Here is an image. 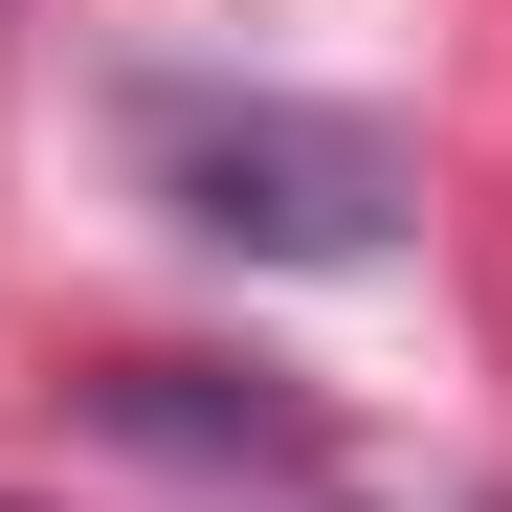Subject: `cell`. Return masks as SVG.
<instances>
[{
  "mask_svg": "<svg viewBox=\"0 0 512 512\" xmlns=\"http://www.w3.org/2000/svg\"><path fill=\"white\" fill-rule=\"evenodd\" d=\"M134 179L245 268H379L401 245V134L312 90H134Z\"/></svg>",
  "mask_w": 512,
  "mask_h": 512,
  "instance_id": "1",
  "label": "cell"
},
{
  "mask_svg": "<svg viewBox=\"0 0 512 512\" xmlns=\"http://www.w3.org/2000/svg\"><path fill=\"white\" fill-rule=\"evenodd\" d=\"M90 423H112V446H156V468H201V490H290V512H334V423H312L290 379H223V357H112V379H90Z\"/></svg>",
  "mask_w": 512,
  "mask_h": 512,
  "instance_id": "2",
  "label": "cell"
}]
</instances>
